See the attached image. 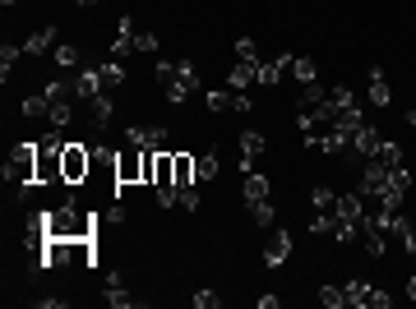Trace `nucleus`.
I'll return each instance as SVG.
<instances>
[{"mask_svg":"<svg viewBox=\"0 0 416 309\" xmlns=\"http://www.w3.org/2000/svg\"><path fill=\"white\" fill-rule=\"evenodd\" d=\"M407 125H412V130H416V111H412V116H407Z\"/></svg>","mask_w":416,"mask_h":309,"instance_id":"nucleus-48","label":"nucleus"},{"mask_svg":"<svg viewBox=\"0 0 416 309\" xmlns=\"http://www.w3.org/2000/svg\"><path fill=\"white\" fill-rule=\"evenodd\" d=\"M365 102H370V107H389V102H394V92H389V78H384V69H370V88H365Z\"/></svg>","mask_w":416,"mask_h":309,"instance_id":"nucleus-14","label":"nucleus"},{"mask_svg":"<svg viewBox=\"0 0 416 309\" xmlns=\"http://www.w3.org/2000/svg\"><path fill=\"white\" fill-rule=\"evenodd\" d=\"M375 153H379V130H375V125L365 121L361 130L351 134V157H361V162H370Z\"/></svg>","mask_w":416,"mask_h":309,"instance_id":"nucleus-9","label":"nucleus"},{"mask_svg":"<svg viewBox=\"0 0 416 309\" xmlns=\"http://www.w3.org/2000/svg\"><path fill=\"white\" fill-rule=\"evenodd\" d=\"M37 305H42V309H65L70 300L65 296H37Z\"/></svg>","mask_w":416,"mask_h":309,"instance_id":"nucleus-44","label":"nucleus"},{"mask_svg":"<svg viewBox=\"0 0 416 309\" xmlns=\"http://www.w3.org/2000/svg\"><path fill=\"white\" fill-rule=\"evenodd\" d=\"M5 180H10L19 194H28V189L37 185V144H19L14 148V157L5 162Z\"/></svg>","mask_w":416,"mask_h":309,"instance_id":"nucleus-2","label":"nucleus"},{"mask_svg":"<svg viewBox=\"0 0 416 309\" xmlns=\"http://www.w3.org/2000/svg\"><path fill=\"white\" fill-rule=\"evenodd\" d=\"M250 199H268V176H259V171L245 176V203Z\"/></svg>","mask_w":416,"mask_h":309,"instance_id":"nucleus-29","label":"nucleus"},{"mask_svg":"<svg viewBox=\"0 0 416 309\" xmlns=\"http://www.w3.org/2000/svg\"><path fill=\"white\" fill-rule=\"evenodd\" d=\"M231 111H254V102H250V92H236V102H231Z\"/></svg>","mask_w":416,"mask_h":309,"instance_id":"nucleus-45","label":"nucleus"},{"mask_svg":"<svg viewBox=\"0 0 416 309\" xmlns=\"http://www.w3.org/2000/svg\"><path fill=\"white\" fill-rule=\"evenodd\" d=\"M46 116H51V102H46L42 92L23 97V121H46Z\"/></svg>","mask_w":416,"mask_h":309,"instance_id":"nucleus-25","label":"nucleus"},{"mask_svg":"<svg viewBox=\"0 0 416 309\" xmlns=\"http://www.w3.org/2000/svg\"><path fill=\"white\" fill-rule=\"evenodd\" d=\"M287 254H292V231L287 226H268V245H264V263L268 268H282Z\"/></svg>","mask_w":416,"mask_h":309,"instance_id":"nucleus-6","label":"nucleus"},{"mask_svg":"<svg viewBox=\"0 0 416 309\" xmlns=\"http://www.w3.org/2000/svg\"><path fill=\"white\" fill-rule=\"evenodd\" d=\"M107 305H111V309H130V305H139V300H134V296H125L121 287H107Z\"/></svg>","mask_w":416,"mask_h":309,"instance_id":"nucleus-38","label":"nucleus"},{"mask_svg":"<svg viewBox=\"0 0 416 309\" xmlns=\"http://www.w3.org/2000/svg\"><path fill=\"white\" fill-rule=\"evenodd\" d=\"M236 60H245V65H259V46H254V37H236Z\"/></svg>","mask_w":416,"mask_h":309,"instance_id":"nucleus-34","label":"nucleus"},{"mask_svg":"<svg viewBox=\"0 0 416 309\" xmlns=\"http://www.w3.org/2000/svg\"><path fill=\"white\" fill-rule=\"evenodd\" d=\"M51 46H56V28H51V23H46L42 33H33V37H28V42H23V55H33V60H42V55L51 51Z\"/></svg>","mask_w":416,"mask_h":309,"instance_id":"nucleus-15","label":"nucleus"},{"mask_svg":"<svg viewBox=\"0 0 416 309\" xmlns=\"http://www.w3.org/2000/svg\"><path fill=\"white\" fill-rule=\"evenodd\" d=\"M116 185H143V148H121L116 153Z\"/></svg>","mask_w":416,"mask_h":309,"instance_id":"nucleus-4","label":"nucleus"},{"mask_svg":"<svg viewBox=\"0 0 416 309\" xmlns=\"http://www.w3.org/2000/svg\"><path fill=\"white\" fill-rule=\"evenodd\" d=\"M0 5H5V10H14V5H19V0H0Z\"/></svg>","mask_w":416,"mask_h":309,"instance_id":"nucleus-47","label":"nucleus"},{"mask_svg":"<svg viewBox=\"0 0 416 309\" xmlns=\"http://www.w3.org/2000/svg\"><path fill=\"white\" fill-rule=\"evenodd\" d=\"M125 144H134V148H167V125H130V130H125Z\"/></svg>","mask_w":416,"mask_h":309,"instance_id":"nucleus-7","label":"nucleus"},{"mask_svg":"<svg viewBox=\"0 0 416 309\" xmlns=\"http://www.w3.org/2000/svg\"><path fill=\"white\" fill-rule=\"evenodd\" d=\"M310 203H315V212H333V217H338V189L315 185V189H310Z\"/></svg>","mask_w":416,"mask_h":309,"instance_id":"nucleus-19","label":"nucleus"},{"mask_svg":"<svg viewBox=\"0 0 416 309\" xmlns=\"http://www.w3.org/2000/svg\"><path fill=\"white\" fill-rule=\"evenodd\" d=\"M329 97L338 102V107H356V102H361V97H356V92L347 88V83H338V88H329Z\"/></svg>","mask_w":416,"mask_h":309,"instance_id":"nucleus-40","label":"nucleus"},{"mask_svg":"<svg viewBox=\"0 0 416 309\" xmlns=\"http://www.w3.org/2000/svg\"><path fill=\"white\" fill-rule=\"evenodd\" d=\"M98 78H102V88H121V83H125V65H121V60H102V65H98Z\"/></svg>","mask_w":416,"mask_h":309,"instance_id":"nucleus-21","label":"nucleus"},{"mask_svg":"<svg viewBox=\"0 0 416 309\" xmlns=\"http://www.w3.org/2000/svg\"><path fill=\"white\" fill-rule=\"evenodd\" d=\"M130 51H134V19H130V14H121L116 37H111V60H125Z\"/></svg>","mask_w":416,"mask_h":309,"instance_id":"nucleus-11","label":"nucleus"},{"mask_svg":"<svg viewBox=\"0 0 416 309\" xmlns=\"http://www.w3.org/2000/svg\"><path fill=\"white\" fill-rule=\"evenodd\" d=\"M250 217H254V226H273V221H278L273 199H250Z\"/></svg>","mask_w":416,"mask_h":309,"instance_id":"nucleus-24","label":"nucleus"},{"mask_svg":"<svg viewBox=\"0 0 416 309\" xmlns=\"http://www.w3.org/2000/svg\"><path fill=\"white\" fill-rule=\"evenodd\" d=\"M195 166H199V180H213V176L222 171V153H218V148H204Z\"/></svg>","mask_w":416,"mask_h":309,"instance_id":"nucleus-22","label":"nucleus"},{"mask_svg":"<svg viewBox=\"0 0 416 309\" xmlns=\"http://www.w3.org/2000/svg\"><path fill=\"white\" fill-rule=\"evenodd\" d=\"M264 153H268V139H264L259 130H245L241 134V171H245V176L254 171V162H259Z\"/></svg>","mask_w":416,"mask_h":309,"instance_id":"nucleus-8","label":"nucleus"},{"mask_svg":"<svg viewBox=\"0 0 416 309\" xmlns=\"http://www.w3.org/2000/svg\"><path fill=\"white\" fill-rule=\"evenodd\" d=\"M306 226H310L315 235H333V226H338V217H333V212H315V217H310Z\"/></svg>","mask_w":416,"mask_h":309,"instance_id":"nucleus-35","label":"nucleus"},{"mask_svg":"<svg viewBox=\"0 0 416 309\" xmlns=\"http://www.w3.org/2000/svg\"><path fill=\"white\" fill-rule=\"evenodd\" d=\"M46 125H56V130H70V125H74V107H70V97H56V102H51Z\"/></svg>","mask_w":416,"mask_h":309,"instance_id":"nucleus-20","label":"nucleus"},{"mask_svg":"<svg viewBox=\"0 0 416 309\" xmlns=\"http://www.w3.org/2000/svg\"><path fill=\"white\" fill-rule=\"evenodd\" d=\"M342 291H347V305H356V309H370V282H365V277H351V282H347V287H342Z\"/></svg>","mask_w":416,"mask_h":309,"instance_id":"nucleus-17","label":"nucleus"},{"mask_svg":"<svg viewBox=\"0 0 416 309\" xmlns=\"http://www.w3.org/2000/svg\"><path fill=\"white\" fill-rule=\"evenodd\" d=\"M254 69L259 65H245V60H236V65H231V74H227V88L231 92H245L254 83Z\"/></svg>","mask_w":416,"mask_h":309,"instance_id":"nucleus-18","label":"nucleus"},{"mask_svg":"<svg viewBox=\"0 0 416 309\" xmlns=\"http://www.w3.org/2000/svg\"><path fill=\"white\" fill-rule=\"evenodd\" d=\"M42 148H46V153H65V148H70L65 130H56V125H51V130H46V139H42Z\"/></svg>","mask_w":416,"mask_h":309,"instance_id":"nucleus-37","label":"nucleus"},{"mask_svg":"<svg viewBox=\"0 0 416 309\" xmlns=\"http://www.w3.org/2000/svg\"><path fill=\"white\" fill-rule=\"evenodd\" d=\"M231 102H236V92H231V88H213V92H204V107H208V111H231Z\"/></svg>","mask_w":416,"mask_h":309,"instance_id":"nucleus-28","label":"nucleus"},{"mask_svg":"<svg viewBox=\"0 0 416 309\" xmlns=\"http://www.w3.org/2000/svg\"><path fill=\"white\" fill-rule=\"evenodd\" d=\"M70 83H74V97L79 102H93L98 92H107V88H102V78H98V69H84V74H74Z\"/></svg>","mask_w":416,"mask_h":309,"instance_id":"nucleus-12","label":"nucleus"},{"mask_svg":"<svg viewBox=\"0 0 416 309\" xmlns=\"http://www.w3.org/2000/svg\"><path fill=\"white\" fill-rule=\"evenodd\" d=\"M292 78H296V83H315V78H319V65L310 60V55H296V60H292Z\"/></svg>","mask_w":416,"mask_h":309,"instance_id":"nucleus-26","label":"nucleus"},{"mask_svg":"<svg viewBox=\"0 0 416 309\" xmlns=\"http://www.w3.org/2000/svg\"><path fill=\"white\" fill-rule=\"evenodd\" d=\"M88 171H93V148L70 144L65 153H60V176H65V185H84Z\"/></svg>","mask_w":416,"mask_h":309,"instance_id":"nucleus-3","label":"nucleus"},{"mask_svg":"<svg viewBox=\"0 0 416 309\" xmlns=\"http://www.w3.org/2000/svg\"><path fill=\"white\" fill-rule=\"evenodd\" d=\"M162 92H167V102H171V107H181V102H190V92H195V88H190V83H181V78H171Z\"/></svg>","mask_w":416,"mask_h":309,"instance_id":"nucleus-36","label":"nucleus"},{"mask_svg":"<svg viewBox=\"0 0 416 309\" xmlns=\"http://www.w3.org/2000/svg\"><path fill=\"white\" fill-rule=\"evenodd\" d=\"M19 55H23V46H0V78H5V83H10V74H14V65H19Z\"/></svg>","mask_w":416,"mask_h":309,"instance_id":"nucleus-27","label":"nucleus"},{"mask_svg":"<svg viewBox=\"0 0 416 309\" xmlns=\"http://www.w3.org/2000/svg\"><path fill=\"white\" fill-rule=\"evenodd\" d=\"M134 51H143V55H157V33H134Z\"/></svg>","mask_w":416,"mask_h":309,"instance_id":"nucleus-39","label":"nucleus"},{"mask_svg":"<svg viewBox=\"0 0 416 309\" xmlns=\"http://www.w3.org/2000/svg\"><path fill=\"white\" fill-rule=\"evenodd\" d=\"M356 235H361V221H338V226H333V240H338L342 249H347Z\"/></svg>","mask_w":416,"mask_h":309,"instance_id":"nucleus-33","label":"nucleus"},{"mask_svg":"<svg viewBox=\"0 0 416 309\" xmlns=\"http://www.w3.org/2000/svg\"><path fill=\"white\" fill-rule=\"evenodd\" d=\"M389 305H394V296H389V291H379V287H375V291H370V309H389Z\"/></svg>","mask_w":416,"mask_h":309,"instance_id":"nucleus-43","label":"nucleus"},{"mask_svg":"<svg viewBox=\"0 0 416 309\" xmlns=\"http://www.w3.org/2000/svg\"><path fill=\"white\" fill-rule=\"evenodd\" d=\"M65 185V176H60V153H46L42 144H37V185Z\"/></svg>","mask_w":416,"mask_h":309,"instance_id":"nucleus-10","label":"nucleus"},{"mask_svg":"<svg viewBox=\"0 0 416 309\" xmlns=\"http://www.w3.org/2000/svg\"><path fill=\"white\" fill-rule=\"evenodd\" d=\"M412 226H416V217H412Z\"/></svg>","mask_w":416,"mask_h":309,"instance_id":"nucleus-49","label":"nucleus"},{"mask_svg":"<svg viewBox=\"0 0 416 309\" xmlns=\"http://www.w3.org/2000/svg\"><path fill=\"white\" fill-rule=\"evenodd\" d=\"M171 171H176V185H195V176H199V166L190 153H171Z\"/></svg>","mask_w":416,"mask_h":309,"instance_id":"nucleus-16","label":"nucleus"},{"mask_svg":"<svg viewBox=\"0 0 416 309\" xmlns=\"http://www.w3.org/2000/svg\"><path fill=\"white\" fill-rule=\"evenodd\" d=\"M319 102H329V88H324V83H301V107H319Z\"/></svg>","mask_w":416,"mask_h":309,"instance_id":"nucleus-30","label":"nucleus"},{"mask_svg":"<svg viewBox=\"0 0 416 309\" xmlns=\"http://www.w3.org/2000/svg\"><path fill=\"white\" fill-rule=\"evenodd\" d=\"M292 60H296L292 51L273 55V60H259V69H254V83H264V88H273V83H282V78L292 74Z\"/></svg>","mask_w":416,"mask_h":309,"instance_id":"nucleus-5","label":"nucleus"},{"mask_svg":"<svg viewBox=\"0 0 416 309\" xmlns=\"http://www.w3.org/2000/svg\"><path fill=\"white\" fill-rule=\"evenodd\" d=\"M375 162H384L389 171H394V166H407V162H403V144H394V139H379V153H375Z\"/></svg>","mask_w":416,"mask_h":309,"instance_id":"nucleus-23","label":"nucleus"},{"mask_svg":"<svg viewBox=\"0 0 416 309\" xmlns=\"http://www.w3.org/2000/svg\"><path fill=\"white\" fill-rule=\"evenodd\" d=\"M84 107H88V121H93V130H107V125H111V111H116V107H111V92H98V97L84 102Z\"/></svg>","mask_w":416,"mask_h":309,"instance_id":"nucleus-13","label":"nucleus"},{"mask_svg":"<svg viewBox=\"0 0 416 309\" xmlns=\"http://www.w3.org/2000/svg\"><path fill=\"white\" fill-rule=\"evenodd\" d=\"M153 74H157V83L167 88V83H171V74H176V65H171V60H157V69H153Z\"/></svg>","mask_w":416,"mask_h":309,"instance_id":"nucleus-42","label":"nucleus"},{"mask_svg":"<svg viewBox=\"0 0 416 309\" xmlns=\"http://www.w3.org/2000/svg\"><path fill=\"white\" fill-rule=\"evenodd\" d=\"M195 305H199V309H218V305H222V296L204 287V291H195Z\"/></svg>","mask_w":416,"mask_h":309,"instance_id":"nucleus-41","label":"nucleus"},{"mask_svg":"<svg viewBox=\"0 0 416 309\" xmlns=\"http://www.w3.org/2000/svg\"><path fill=\"white\" fill-rule=\"evenodd\" d=\"M319 305H324V309H342V305H347V291H342V287H319Z\"/></svg>","mask_w":416,"mask_h":309,"instance_id":"nucleus-32","label":"nucleus"},{"mask_svg":"<svg viewBox=\"0 0 416 309\" xmlns=\"http://www.w3.org/2000/svg\"><path fill=\"white\" fill-rule=\"evenodd\" d=\"M407 296H412V300H416V273H412V277H407Z\"/></svg>","mask_w":416,"mask_h":309,"instance_id":"nucleus-46","label":"nucleus"},{"mask_svg":"<svg viewBox=\"0 0 416 309\" xmlns=\"http://www.w3.org/2000/svg\"><path fill=\"white\" fill-rule=\"evenodd\" d=\"M51 55H56V69H74L79 65V46H70V42H60Z\"/></svg>","mask_w":416,"mask_h":309,"instance_id":"nucleus-31","label":"nucleus"},{"mask_svg":"<svg viewBox=\"0 0 416 309\" xmlns=\"http://www.w3.org/2000/svg\"><path fill=\"white\" fill-rule=\"evenodd\" d=\"M98 231V217L79 212V203H60V208L46 212V235H60V240H88Z\"/></svg>","mask_w":416,"mask_h":309,"instance_id":"nucleus-1","label":"nucleus"}]
</instances>
